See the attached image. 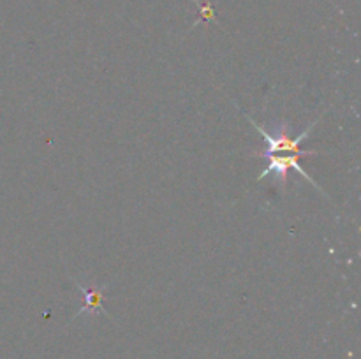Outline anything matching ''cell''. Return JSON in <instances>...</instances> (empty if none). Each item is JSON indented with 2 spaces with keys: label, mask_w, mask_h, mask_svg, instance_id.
Masks as SVG:
<instances>
[{
  "label": "cell",
  "mask_w": 361,
  "mask_h": 359,
  "mask_svg": "<svg viewBox=\"0 0 361 359\" xmlns=\"http://www.w3.org/2000/svg\"><path fill=\"white\" fill-rule=\"evenodd\" d=\"M302 155H305V157H309V155H316V153H310V151H302V153L267 155L268 165H267V169H263V171L259 172V176H257V180H263V178H267V176L275 175V176H279V182H281L282 189H286V182H288V172L291 171V169H295V171H298L300 175H302L303 178L307 180V182L312 183V185L316 187L317 190H321V192L324 194V190L321 189V187L317 185L316 182H314L312 176H310L309 172H307L305 169H303L302 165H300L298 158L302 157Z\"/></svg>",
  "instance_id": "6da1fadb"
},
{
  "label": "cell",
  "mask_w": 361,
  "mask_h": 359,
  "mask_svg": "<svg viewBox=\"0 0 361 359\" xmlns=\"http://www.w3.org/2000/svg\"><path fill=\"white\" fill-rule=\"evenodd\" d=\"M78 289H80V292H83V306L80 308V312H78V315H81V313H97V312H104V308H102V299H104V292H106V285H101V287H97V285H90V287H85V285H80L78 284Z\"/></svg>",
  "instance_id": "7a4b0ae2"
}]
</instances>
